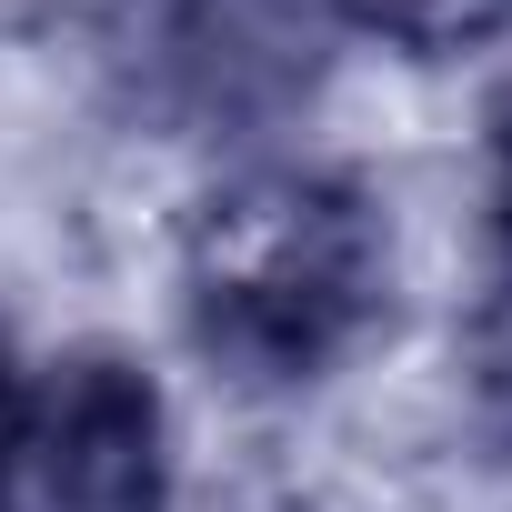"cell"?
<instances>
[{
  "instance_id": "8992f818",
  "label": "cell",
  "mask_w": 512,
  "mask_h": 512,
  "mask_svg": "<svg viewBox=\"0 0 512 512\" xmlns=\"http://www.w3.org/2000/svg\"><path fill=\"white\" fill-rule=\"evenodd\" d=\"M0 382H11V362H0Z\"/></svg>"
},
{
  "instance_id": "3957f363",
  "label": "cell",
  "mask_w": 512,
  "mask_h": 512,
  "mask_svg": "<svg viewBox=\"0 0 512 512\" xmlns=\"http://www.w3.org/2000/svg\"><path fill=\"white\" fill-rule=\"evenodd\" d=\"M101 41L151 111L231 131L302 101L332 41V11L322 0H111Z\"/></svg>"
},
{
  "instance_id": "7a4b0ae2",
  "label": "cell",
  "mask_w": 512,
  "mask_h": 512,
  "mask_svg": "<svg viewBox=\"0 0 512 512\" xmlns=\"http://www.w3.org/2000/svg\"><path fill=\"white\" fill-rule=\"evenodd\" d=\"M0 512H171L161 382L111 342L11 362V382H0Z\"/></svg>"
},
{
  "instance_id": "277c9868",
  "label": "cell",
  "mask_w": 512,
  "mask_h": 512,
  "mask_svg": "<svg viewBox=\"0 0 512 512\" xmlns=\"http://www.w3.org/2000/svg\"><path fill=\"white\" fill-rule=\"evenodd\" d=\"M322 11H332V31H362L412 61H452V51H482L512 31V0H322Z\"/></svg>"
},
{
  "instance_id": "6da1fadb",
  "label": "cell",
  "mask_w": 512,
  "mask_h": 512,
  "mask_svg": "<svg viewBox=\"0 0 512 512\" xmlns=\"http://www.w3.org/2000/svg\"><path fill=\"white\" fill-rule=\"evenodd\" d=\"M392 292V231L362 181L312 161L231 171L181 221V312L191 342L251 382L332 372Z\"/></svg>"
},
{
  "instance_id": "5b68a950",
  "label": "cell",
  "mask_w": 512,
  "mask_h": 512,
  "mask_svg": "<svg viewBox=\"0 0 512 512\" xmlns=\"http://www.w3.org/2000/svg\"><path fill=\"white\" fill-rule=\"evenodd\" d=\"M492 211H502V231H512V91L492 101Z\"/></svg>"
}]
</instances>
